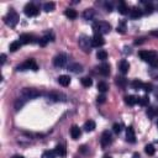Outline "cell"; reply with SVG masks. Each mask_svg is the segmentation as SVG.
Listing matches in <instances>:
<instances>
[{"label":"cell","instance_id":"obj_42","mask_svg":"<svg viewBox=\"0 0 158 158\" xmlns=\"http://www.w3.org/2000/svg\"><path fill=\"white\" fill-rule=\"evenodd\" d=\"M96 100H98V103H99V104H103V103H105L106 98H105V95H104V94H101V95H98Z\"/></svg>","mask_w":158,"mask_h":158},{"label":"cell","instance_id":"obj_3","mask_svg":"<svg viewBox=\"0 0 158 158\" xmlns=\"http://www.w3.org/2000/svg\"><path fill=\"white\" fill-rule=\"evenodd\" d=\"M19 20H20V17H19L17 12L14 9H10V11L8 12V15L4 17V22L8 26H10V27H15L17 25V22H19Z\"/></svg>","mask_w":158,"mask_h":158},{"label":"cell","instance_id":"obj_26","mask_svg":"<svg viewBox=\"0 0 158 158\" xmlns=\"http://www.w3.org/2000/svg\"><path fill=\"white\" fill-rule=\"evenodd\" d=\"M95 127H96L95 122H94L93 120H88V121L84 124V127H83V129H84L85 131H88V132H89V131H94V130H95Z\"/></svg>","mask_w":158,"mask_h":158},{"label":"cell","instance_id":"obj_32","mask_svg":"<svg viewBox=\"0 0 158 158\" xmlns=\"http://www.w3.org/2000/svg\"><path fill=\"white\" fill-rule=\"evenodd\" d=\"M131 87L135 89V90H138V89H142L143 87V82H141L140 79H135V81L131 83Z\"/></svg>","mask_w":158,"mask_h":158},{"label":"cell","instance_id":"obj_19","mask_svg":"<svg viewBox=\"0 0 158 158\" xmlns=\"http://www.w3.org/2000/svg\"><path fill=\"white\" fill-rule=\"evenodd\" d=\"M58 83L62 87H68L70 84V77L69 75H59L58 77Z\"/></svg>","mask_w":158,"mask_h":158},{"label":"cell","instance_id":"obj_5","mask_svg":"<svg viewBox=\"0 0 158 158\" xmlns=\"http://www.w3.org/2000/svg\"><path fill=\"white\" fill-rule=\"evenodd\" d=\"M78 43H79V47H81L84 52H90L91 51L93 45H91V38L90 37H88L85 35H82L78 40Z\"/></svg>","mask_w":158,"mask_h":158},{"label":"cell","instance_id":"obj_39","mask_svg":"<svg viewBox=\"0 0 158 158\" xmlns=\"http://www.w3.org/2000/svg\"><path fill=\"white\" fill-rule=\"evenodd\" d=\"M112 131L115 133H120L122 131V125L121 124H114L112 125Z\"/></svg>","mask_w":158,"mask_h":158},{"label":"cell","instance_id":"obj_14","mask_svg":"<svg viewBox=\"0 0 158 158\" xmlns=\"http://www.w3.org/2000/svg\"><path fill=\"white\" fill-rule=\"evenodd\" d=\"M126 140L130 143H135L136 142V135H135V130L132 126H129L126 129Z\"/></svg>","mask_w":158,"mask_h":158},{"label":"cell","instance_id":"obj_28","mask_svg":"<svg viewBox=\"0 0 158 158\" xmlns=\"http://www.w3.org/2000/svg\"><path fill=\"white\" fill-rule=\"evenodd\" d=\"M98 90L100 91L101 94H104V93H106L109 90V85L105 82H99L98 83Z\"/></svg>","mask_w":158,"mask_h":158},{"label":"cell","instance_id":"obj_35","mask_svg":"<svg viewBox=\"0 0 158 158\" xmlns=\"http://www.w3.org/2000/svg\"><path fill=\"white\" fill-rule=\"evenodd\" d=\"M116 31L118 33H125L126 32V22L125 21H121L120 24H118V26L116 27Z\"/></svg>","mask_w":158,"mask_h":158},{"label":"cell","instance_id":"obj_8","mask_svg":"<svg viewBox=\"0 0 158 158\" xmlns=\"http://www.w3.org/2000/svg\"><path fill=\"white\" fill-rule=\"evenodd\" d=\"M66 63H67V54H64V53H59L53 58V64L58 68L64 67Z\"/></svg>","mask_w":158,"mask_h":158},{"label":"cell","instance_id":"obj_45","mask_svg":"<svg viewBox=\"0 0 158 158\" xmlns=\"http://www.w3.org/2000/svg\"><path fill=\"white\" fill-rule=\"evenodd\" d=\"M105 8H106V11H112V4L111 3H105Z\"/></svg>","mask_w":158,"mask_h":158},{"label":"cell","instance_id":"obj_41","mask_svg":"<svg viewBox=\"0 0 158 158\" xmlns=\"http://www.w3.org/2000/svg\"><path fill=\"white\" fill-rule=\"evenodd\" d=\"M142 89H143L146 93H149V91L152 90V84H151V83H143Z\"/></svg>","mask_w":158,"mask_h":158},{"label":"cell","instance_id":"obj_31","mask_svg":"<svg viewBox=\"0 0 158 158\" xmlns=\"http://www.w3.org/2000/svg\"><path fill=\"white\" fill-rule=\"evenodd\" d=\"M27 100H25L24 98H19V99H16V101H15V109L16 110H20L24 105H25V103H26Z\"/></svg>","mask_w":158,"mask_h":158},{"label":"cell","instance_id":"obj_36","mask_svg":"<svg viewBox=\"0 0 158 158\" xmlns=\"http://www.w3.org/2000/svg\"><path fill=\"white\" fill-rule=\"evenodd\" d=\"M54 8H56V5H54V3H53V2H50V3H46V4L43 5V9H45V11H46V12H50V11H53V10H54Z\"/></svg>","mask_w":158,"mask_h":158},{"label":"cell","instance_id":"obj_46","mask_svg":"<svg viewBox=\"0 0 158 158\" xmlns=\"http://www.w3.org/2000/svg\"><path fill=\"white\" fill-rule=\"evenodd\" d=\"M145 42V38H136V41H135V45H141Z\"/></svg>","mask_w":158,"mask_h":158},{"label":"cell","instance_id":"obj_16","mask_svg":"<svg viewBox=\"0 0 158 158\" xmlns=\"http://www.w3.org/2000/svg\"><path fill=\"white\" fill-rule=\"evenodd\" d=\"M143 15V11L140 9V8H132L131 10H130V16H131V19H140L141 16Z\"/></svg>","mask_w":158,"mask_h":158},{"label":"cell","instance_id":"obj_10","mask_svg":"<svg viewBox=\"0 0 158 158\" xmlns=\"http://www.w3.org/2000/svg\"><path fill=\"white\" fill-rule=\"evenodd\" d=\"M52 41H54V35L52 33V32H47L43 37H41L40 38V41H38V45L41 46V47H45L48 42H52Z\"/></svg>","mask_w":158,"mask_h":158},{"label":"cell","instance_id":"obj_33","mask_svg":"<svg viewBox=\"0 0 158 158\" xmlns=\"http://www.w3.org/2000/svg\"><path fill=\"white\" fill-rule=\"evenodd\" d=\"M96 58H98V59H100V61H105V59H108V52L104 51V50L98 51V53H96Z\"/></svg>","mask_w":158,"mask_h":158},{"label":"cell","instance_id":"obj_9","mask_svg":"<svg viewBox=\"0 0 158 158\" xmlns=\"http://www.w3.org/2000/svg\"><path fill=\"white\" fill-rule=\"evenodd\" d=\"M112 142V137H111V133L109 131H104L103 135H101V138H100V143H101V147L105 148L108 146H110Z\"/></svg>","mask_w":158,"mask_h":158},{"label":"cell","instance_id":"obj_17","mask_svg":"<svg viewBox=\"0 0 158 158\" xmlns=\"http://www.w3.org/2000/svg\"><path fill=\"white\" fill-rule=\"evenodd\" d=\"M115 83H116V85L118 87V88H121V89H125L126 87H127V79L126 78H124V77H116L115 78Z\"/></svg>","mask_w":158,"mask_h":158},{"label":"cell","instance_id":"obj_44","mask_svg":"<svg viewBox=\"0 0 158 158\" xmlns=\"http://www.w3.org/2000/svg\"><path fill=\"white\" fill-rule=\"evenodd\" d=\"M149 74H151V77H153L154 79H157V81H158V68H154V69H152Z\"/></svg>","mask_w":158,"mask_h":158},{"label":"cell","instance_id":"obj_22","mask_svg":"<svg viewBox=\"0 0 158 158\" xmlns=\"http://www.w3.org/2000/svg\"><path fill=\"white\" fill-rule=\"evenodd\" d=\"M68 70H70L73 73H81L83 70V66L79 64V63H73V64L68 66Z\"/></svg>","mask_w":158,"mask_h":158},{"label":"cell","instance_id":"obj_37","mask_svg":"<svg viewBox=\"0 0 158 158\" xmlns=\"http://www.w3.org/2000/svg\"><path fill=\"white\" fill-rule=\"evenodd\" d=\"M145 152L148 154V156H153L156 153V148L153 147V145H147L145 147Z\"/></svg>","mask_w":158,"mask_h":158},{"label":"cell","instance_id":"obj_1","mask_svg":"<svg viewBox=\"0 0 158 158\" xmlns=\"http://www.w3.org/2000/svg\"><path fill=\"white\" fill-rule=\"evenodd\" d=\"M138 56L141 57V59H143L145 62L149 63L152 67H156L158 64V54L153 51H140Z\"/></svg>","mask_w":158,"mask_h":158},{"label":"cell","instance_id":"obj_48","mask_svg":"<svg viewBox=\"0 0 158 158\" xmlns=\"http://www.w3.org/2000/svg\"><path fill=\"white\" fill-rule=\"evenodd\" d=\"M151 35L154 36V37H158V30H153V31H151Z\"/></svg>","mask_w":158,"mask_h":158},{"label":"cell","instance_id":"obj_20","mask_svg":"<svg viewBox=\"0 0 158 158\" xmlns=\"http://www.w3.org/2000/svg\"><path fill=\"white\" fill-rule=\"evenodd\" d=\"M118 69H120V72L122 74H126L129 72V69H130V63L127 61H125V59H122V61L118 63Z\"/></svg>","mask_w":158,"mask_h":158},{"label":"cell","instance_id":"obj_52","mask_svg":"<svg viewBox=\"0 0 158 158\" xmlns=\"http://www.w3.org/2000/svg\"><path fill=\"white\" fill-rule=\"evenodd\" d=\"M104 158H111V157H110V156H105Z\"/></svg>","mask_w":158,"mask_h":158},{"label":"cell","instance_id":"obj_38","mask_svg":"<svg viewBox=\"0 0 158 158\" xmlns=\"http://www.w3.org/2000/svg\"><path fill=\"white\" fill-rule=\"evenodd\" d=\"M56 156H57V154H56L54 151H46V152H43L42 158H54Z\"/></svg>","mask_w":158,"mask_h":158},{"label":"cell","instance_id":"obj_11","mask_svg":"<svg viewBox=\"0 0 158 158\" xmlns=\"http://www.w3.org/2000/svg\"><path fill=\"white\" fill-rule=\"evenodd\" d=\"M104 43H105V40H104V37L101 35L95 33L91 37V45H93V47H101Z\"/></svg>","mask_w":158,"mask_h":158},{"label":"cell","instance_id":"obj_40","mask_svg":"<svg viewBox=\"0 0 158 158\" xmlns=\"http://www.w3.org/2000/svg\"><path fill=\"white\" fill-rule=\"evenodd\" d=\"M153 6H152V4H147L146 5V8H145V12L147 14V15H151L152 12H153Z\"/></svg>","mask_w":158,"mask_h":158},{"label":"cell","instance_id":"obj_27","mask_svg":"<svg viewBox=\"0 0 158 158\" xmlns=\"http://www.w3.org/2000/svg\"><path fill=\"white\" fill-rule=\"evenodd\" d=\"M64 15H66L67 17H69L70 20H74V19H77L78 12H77L74 9H67V10L64 11Z\"/></svg>","mask_w":158,"mask_h":158},{"label":"cell","instance_id":"obj_53","mask_svg":"<svg viewBox=\"0 0 158 158\" xmlns=\"http://www.w3.org/2000/svg\"><path fill=\"white\" fill-rule=\"evenodd\" d=\"M157 127H158V122H157Z\"/></svg>","mask_w":158,"mask_h":158},{"label":"cell","instance_id":"obj_12","mask_svg":"<svg viewBox=\"0 0 158 158\" xmlns=\"http://www.w3.org/2000/svg\"><path fill=\"white\" fill-rule=\"evenodd\" d=\"M20 41L22 42V45H31V43H35L36 42V38L33 35H30V33H22L20 36Z\"/></svg>","mask_w":158,"mask_h":158},{"label":"cell","instance_id":"obj_23","mask_svg":"<svg viewBox=\"0 0 158 158\" xmlns=\"http://www.w3.org/2000/svg\"><path fill=\"white\" fill-rule=\"evenodd\" d=\"M117 9H118V12H120L121 15H126V14H129V8H127V5H126L125 2H120V3H118Z\"/></svg>","mask_w":158,"mask_h":158},{"label":"cell","instance_id":"obj_13","mask_svg":"<svg viewBox=\"0 0 158 158\" xmlns=\"http://www.w3.org/2000/svg\"><path fill=\"white\" fill-rule=\"evenodd\" d=\"M47 96H48V99H51V100H53V101H66L67 100V96L64 94H62V93L52 91Z\"/></svg>","mask_w":158,"mask_h":158},{"label":"cell","instance_id":"obj_24","mask_svg":"<svg viewBox=\"0 0 158 158\" xmlns=\"http://www.w3.org/2000/svg\"><path fill=\"white\" fill-rule=\"evenodd\" d=\"M125 103L129 106H133L135 104H137V98L135 95H126L125 96Z\"/></svg>","mask_w":158,"mask_h":158},{"label":"cell","instance_id":"obj_43","mask_svg":"<svg viewBox=\"0 0 158 158\" xmlns=\"http://www.w3.org/2000/svg\"><path fill=\"white\" fill-rule=\"evenodd\" d=\"M147 115H148V117H149V118L154 117V115H156V109H153V108L148 109V110H147Z\"/></svg>","mask_w":158,"mask_h":158},{"label":"cell","instance_id":"obj_29","mask_svg":"<svg viewBox=\"0 0 158 158\" xmlns=\"http://www.w3.org/2000/svg\"><path fill=\"white\" fill-rule=\"evenodd\" d=\"M137 103L140 104L141 106H147V105H148V103H149V98H148L147 95L141 96V98H137Z\"/></svg>","mask_w":158,"mask_h":158},{"label":"cell","instance_id":"obj_15","mask_svg":"<svg viewBox=\"0 0 158 158\" xmlns=\"http://www.w3.org/2000/svg\"><path fill=\"white\" fill-rule=\"evenodd\" d=\"M70 136H72L73 140H78V138L82 136V130L79 129V126H77V125L72 126V129H70Z\"/></svg>","mask_w":158,"mask_h":158},{"label":"cell","instance_id":"obj_50","mask_svg":"<svg viewBox=\"0 0 158 158\" xmlns=\"http://www.w3.org/2000/svg\"><path fill=\"white\" fill-rule=\"evenodd\" d=\"M133 158H141V157H140V154H138V153H135V154H133Z\"/></svg>","mask_w":158,"mask_h":158},{"label":"cell","instance_id":"obj_21","mask_svg":"<svg viewBox=\"0 0 158 158\" xmlns=\"http://www.w3.org/2000/svg\"><path fill=\"white\" fill-rule=\"evenodd\" d=\"M54 152H56V154L59 156V157H66V154H67L66 146H64V145H57Z\"/></svg>","mask_w":158,"mask_h":158},{"label":"cell","instance_id":"obj_7","mask_svg":"<svg viewBox=\"0 0 158 158\" xmlns=\"http://www.w3.org/2000/svg\"><path fill=\"white\" fill-rule=\"evenodd\" d=\"M24 12H25L26 16H29V17H33V16H37V15H38L40 10H38V8H37L35 4L30 3V4H26V5H25V8H24Z\"/></svg>","mask_w":158,"mask_h":158},{"label":"cell","instance_id":"obj_18","mask_svg":"<svg viewBox=\"0 0 158 158\" xmlns=\"http://www.w3.org/2000/svg\"><path fill=\"white\" fill-rule=\"evenodd\" d=\"M99 72H100V74H101V75L108 77V75L110 74V64H109V63H106V62H104L100 67H99Z\"/></svg>","mask_w":158,"mask_h":158},{"label":"cell","instance_id":"obj_47","mask_svg":"<svg viewBox=\"0 0 158 158\" xmlns=\"http://www.w3.org/2000/svg\"><path fill=\"white\" fill-rule=\"evenodd\" d=\"M0 58H2V64H4V63H5V61H6V54H4V53H3Z\"/></svg>","mask_w":158,"mask_h":158},{"label":"cell","instance_id":"obj_25","mask_svg":"<svg viewBox=\"0 0 158 158\" xmlns=\"http://www.w3.org/2000/svg\"><path fill=\"white\" fill-rule=\"evenodd\" d=\"M21 46H22V42L19 40V41H14L12 43H10L9 50H10V52H16L17 50L21 48Z\"/></svg>","mask_w":158,"mask_h":158},{"label":"cell","instance_id":"obj_6","mask_svg":"<svg viewBox=\"0 0 158 158\" xmlns=\"http://www.w3.org/2000/svg\"><path fill=\"white\" fill-rule=\"evenodd\" d=\"M16 69L17 70H27V69H31V70H33V72H37L38 70V66H37V63H36V61L33 58H30V59H27L26 62H24L22 64H20V66H17L16 67Z\"/></svg>","mask_w":158,"mask_h":158},{"label":"cell","instance_id":"obj_51","mask_svg":"<svg viewBox=\"0 0 158 158\" xmlns=\"http://www.w3.org/2000/svg\"><path fill=\"white\" fill-rule=\"evenodd\" d=\"M156 115L158 116V109H156Z\"/></svg>","mask_w":158,"mask_h":158},{"label":"cell","instance_id":"obj_2","mask_svg":"<svg viewBox=\"0 0 158 158\" xmlns=\"http://www.w3.org/2000/svg\"><path fill=\"white\" fill-rule=\"evenodd\" d=\"M93 30L95 33H99V35L109 33L111 30V25L106 21H96L93 24Z\"/></svg>","mask_w":158,"mask_h":158},{"label":"cell","instance_id":"obj_34","mask_svg":"<svg viewBox=\"0 0 158 158\" xmlns=\"http://www.w3.org/2000/svg\"><path fill=\"white\" fill-rule=\"evenodd\" d=\"M83 17L85 20H91L94 17V10L93 9H87L84 12H83Z\"/></svg>","mask_w":158,"mask_h":158},{"label":"cell","instance_id":"obj_4","mask_svg":"<svg viewBox=\"0 0 158 158\" xmlns=\"http://www.w3.org/2000/svg\"><path fill=\"white\" fill-rule=\"evenodd\" d=\"M40 95H41V91L35 88H24L21 90V98H24L25 100H31V99H35Z\"/></svg>","mask_w":158,"mask_h":158},{"label":"cell","instance_id":"obj_49","mask_svg":"<svg viewBox=\"0 0 158 158\" xmlns=\"http://www.w3.org/2000/svg\"><path fill=\"white\" fill-rule=\"evenodd\" d=\"M12 158H24V157H22V156H20V154H15Z\"/></svg>","mask_w":158,"mask_h":158},{"label":"cell","instance_id":"obj_30","mask_svg":"<svg viewBox=\"0 0 158 158\" xmlns=\"http://www.w3.org/2000/svg\"><path fill=\"white\" fill-rule=\"evenodd\" d=\"M81 83H82V85L85 87V88H90V87L93 85V81H91L90 78H88V77H83V78L81 79Z\"/></svg>","mask_w":158,"mask_h":158}]
</instances>
